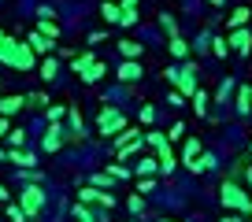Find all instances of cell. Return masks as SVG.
Instances as JSON below:
<instances>
[{
	"mask_svg": "<svg viewBox=\"0 0 252 222\" xmlns=\"http://www.w3.org/2000/svg\"><path fill=\"white\" fill-rule=\"evenodd\" d=\"M249 152H252V144H249Z\"/></svg>",
	"mask_w": 252,
	"mask_h": 222,
	"instance_id": "obj_49",
	"label": "cell"
},
{
	"mask_svg": "<svg viewBox=\"0 0 252 222\" xmlns=\"http://www.w3.org/2000/svg\"><path fill=\"white\" fill-rule=\"evenodd\" d=\"M219 200H222V207H226V211H249V193L241 189V185L234 182V178H226V182H222V189H219Z\"/></svg>",
	"mask_w": 252,
	"mask_h": 222,
	"instance_id": "obj_2",
	"label": "cell"
},
{
	"mask_svg": "<svg viewBox=\"0 0 252 222\" xmlns=\"http://www.w3.org/2000/svg\"><path fill=\"white\" fill-rule=\"evenodd\" d=\"M26 104H30V108H48V96L45 93H30V96H26Z\"/></svg>",
	"mask_w": 252,
	"mask_h": 222,
	"instance_id": "obj_31",
	"label": "cell"
},
{
	"mask_svg": "<svg viewBox=\"0 0 252 222\" xmlns=\"http://www.w3.org/2000/svg\"><path fill=\"white\" fill-rule=\"evenodd\" d=\"M182 134H186V126H182V122H174V126H171V134H167V137H171V141H178Z\"/></svg>",
	"mask_w": 252,
	"mask_h": 222,
	"instance_id": "obj_38",
	"label": "cell"
},
{
	"mask_svg": "<svg viewBox=\"0 0 252 222\" xmlns=\"http://www.w3.org/2000/svg\"><path fill=\"white\" fill-rule=\"evenodd\" d=\"M100 15L108 19L111 26H119V23H123V4H111V0H108V4H100Z\"/></svg>",
	"mask_w": 252,
	"mask_h": 222,
	"instance_id": "obj_15",
	"label": "cell"
},
{
	"mask_svg": "<svg viewBox=\"0 0 252 222\" xmlns=\"http://www.w3.org/2000/svg\"><path fill=\"white\" fill-rule=\"evenodd\" d=\"M119 52H123L126 59H141V45H137V41H119Z\"/></svg>",
	"mask_w": 252,
	"mask_h": 222,
	"instance_id": "obj_20",
	"label": "cell"
},
{
	"mask_svg": "<svg viewBox=\"0 0 252 222\" xmlns=\"http://www.w3.org/2000/svg\"><path fill=\"white\" fill-rule=\"evenodd\" d=\"M63 141H67V134H63V130L52 122V126H48V134H45V141H41V148H45V152H60Z\"/></svg>",
	"mask_w": 252,
	"mask_h": 222,
	"instance_id": "obj_7",
	"label": "cell"
},
{
	"mask_svg": "<svg viewBox=\"0 0 252 222\" xmlns=\"http://www.w3.org/2000/svg\"><path fill=\"white\" fill-rule=\"evenodd\" d=\"M159 30H163L167 37H178V23H174L171 11H163V15H159Z\"/></svg>",
	"mask_w": 252,
	"mask_h": 222,
	"instance_id": "obj_19",
	"label": "cell"
},
{
	"mask_svg": "<svg viewBox=\"0 0 252 222\" xmlns=\"http://www.w3.org/2000/svg\"><path fill=\"white\" fill-rule=\"evenodd\" d=\"M93 185H96V189H108V185H111V174H96Z\"/></svg>",
	"mask_w": 252,
	"mask_h": 222,
	"instance_id": "obj_37",
	"label": "cell"
},
{
	"mask_svg": "<svg viewBox=\"0 0 252 222\" xmlns=\"http://www.w3.org/2000/svg\"><path fill=\"white\" fill-rule=\"evenodd\" d=\"M152 189H156V182H152V174H145L141 178V193H152Z\"/></svg>",
	"mask_w": 252,
	"mask_h": 222,
	"instance_id": "obj_40",
	"label": "cell"
},
{
	"mask_svg": "<svg viewBox=\"0 0 252 222\" xmlns=\"http://www.w3.org/2000/svg\"><path fill=\"white\" fill-rule=\"evenodd\" d=\"M115 74H119V82H126V85H130V82H137V78H141V59H126Z\"/></svg>",
	"mask_w": 252,
	"mask_h": 222,
	"instance_id": "obj_8",
	"label": "cell"
},
{
	"mask_svg": "<svg viewBox=\"0 0 252 222\" xmlns=\"http://www.w3.org/2000/svg\"><path fill=\"white\" fill-rule=\"evenodd\" d=\"M137 119H141L145 126H152V119H156V111H152V108H141V111H137Z\"/></svg>",
	"mask_w": 252,
	"mask_h": 222,
	"instance_id": "obj_36",
	"label": "cell"
},
{
	"mask_svg": "<svg viewBox=\"0 0 252 222\" xmlns=\"http://www.w3.org/2000/svg\"><path fill=\"white\" fill-rule=\"evenodd\" d=\"M74 215H78V222H100V219H96V215L89 211L86 204H82V200H78V204H74Z\"/></svg>",
	"mask_w": 252,
	"mask_h": 222,
	"instance_id": "obj_25",
	"label": "cell"
},
{
	"mask_svg": "<svg viewBox=\"0 0 252 222\" xmlns=\"http://www.w3.org/2000/svg\"><path fill=\"white\" fill-rule=\"evenodd\" d=\"M56 74H60V67H56V59H52V56H45V59H41V82H52Z\"/></svg>",
	"mask_w": 252,
	"mask_h": 222,
	"instance_id": "obj_18",
	"label": "cell"
},
{
	"mask_svg": "<svg viewBox=\"0 0 252 222\" xmlns=\"http://www.w3.org/2000/svg\"><path fill=\"white\" fill-rule=\"evenodd\" d=\"M222 222H245V219H241V211H234V215L226 211V215H222Z\"/></svg>",
	"mask_w": 252,
	"mask_h": 222,
	"instance_id": "obj_41",
	"label": "cell"
},
{
	"mask_svg": "<svg viewBox=\"0 0 252 222\" xmlns=\"http://www.w3.org/2000/svg\"><path fill=\"white\" fill-rule=\"evenodd\" d=\"M96 204H100V207H115V196H111L108 189H100V196H96Z\"/></svg>",
	"mask_w": 252,
	"mask_h": 222,
	"instance_id": "obj_34",
	"label": "cell"
},
{
	"mask_svg": "<svg viewBox=\"0 0 252 222\" xmlns=\"http://www.w3.org/2000/svg\"><path fill=\"white\" fill-rule=\"evenodd\" d=\"M212 52H215V56H219V59H222V56H230V41H222V37H215V41H212Z\"/></svg>",
	"mask_w": 252,
	"mask_h": 222,
	"instance_id": "obj_30",
	"label": "cell"
},
{
	"mask_svg": "<svg viewBox=\"0 0 252 222\" xmlns=\"http://www.w3.org/2000/svg\"><path fill=\"white\" fill-rule=\"evenodd\" d=\"M26 41H30V48H33L37 56H52V37H45L41 30H33V33H30Z\"/></svg>",
	"mask_w": 252,
	"mask_h": 222,
	"instance_id": "obj_9",
	"label": "cell"
},
{
	"mask_svg": "<svg viewBox=\"0 0 252 222\" xmlns=\"http://www.w3.org/2000/svg\"><path fill=\"white\" fill-rule=\"evenodd\" d=\"M145 141H149L152 148H159V144H167V134H159V130H149V134H145Z\"/></svg>",
	"mask_w": 252,
	"mask_h": 222,
	"instance_id": "obj_29",
	"label": "cell"
},
{
	"mask_svg": "<svg viewBox=\"0 0 252 222\" xmlns=\"http://www.w3.org/2000/svg\"><path fill=\"white\" fill-rule=\"evenodd\" d=\"M208 100H212V96H208L204 89H197V93L189 96V104H193V111H197V115H208Z\"/></svg>",
	"mask_w": 252,
	"mask_h": 222,
	"instance_id": "obj_16",
	"label": "cell"
},
{
	"mask_svg": "<svg viewBox=\"0 0 252 222\" xmlns=\"http://www.w3.org/2000/svg\"><path fill=\"white\" fill-rule=\"evenodd\" d=\"M119 130H126V119L119 115L115 108H104V111H100V134H104V137H115Z\"/></svg>",
	"mask_w": 252,
	"mask_h": 222,
	"instance_id": "obj_4",
	"label": "cell"
},
{
	"mask_svg": "<svg viewBox=\"0 0 252 222\" xmlns=\"http://www.w3.org/2000/svg\"><path fill=\"white\" fill-rule=\"evenodd\" d=\"M171 56H174V59H186V56H189V45H186L182 37H171Z\"/></svg>",
	"mask_w": 252,
	"mask_h": 222,
	"instance_id": "obj_23",
	"label": "cell"
},
{
	"mask_svg": "<svg viewBox=\"0 0 252 222\" xmlns=\"http://www.w3.org/2000/svg\"><path fill=\"white\" fill-rule=\"evenodd\" d=\"M137 23H141L137 8H123V23H119V26H137Z\"/></svg>",
	"mask_w": 252,
	"mask_h": 222,
	"instance_id": "obj_26",
	"label": "cell"
},
{
	"mask_svg": "<svg viewBox=\"0 0 252 222\" xmlns=\"http://www.w3.org/2000/svg\"><path fill=\"white\" fill-rule=\"evenodd\" d=\"M249 19H252V11H249V8H234V11H230V19H226V23H230V30H237V26H245Z\"/></svg>",
	"mask_w": 252,
	"mask_h": 222,
	"instance_id": "obj_17",
	"label": "cell"
},
{
	"mask_svg": "<svg viewBox=\"0 0 252 222\" xmlns=\"http://www.w3.org/2000/svg\"><path fill=\"white\" fill-rule=\"evenodd\" d=\"M126 207H130L134 215H141V211H145V200H141V196H130V200H126Z\"/></svg>",
	"mask_w": 252,
	"mask_h": 222,
	"instance_id": "obj_33",
	"label": "cell"
},
{
	"mask_svg": "<svg viewBox=\"0 0 252 222\" xmlns=\"http://www.w3.org/2000/svg\"><path fill=\"white\" fill-rule=\"evenodd\" d=\"M119 4H123V8H137V0H119Z\"/></svg>",
	"mask_w": 252,
	"mask_h": 222,
	"instance_id": "obj_45",
	"label": "cell"
},
{
	"mask_svg": "<svg viewBox=\"0 0 252 222\" xmlns=\"http://www.w3.org/2000/svg\"><path fill=\"white\" fill-rule=\"evenodd\" d=\"M8 141H11V144H23V141H26V134H23V130H11Z\"/></svg>",
	"mask_w": 252,
	"mask_h": 222,
	"instance_id": "obj_39",
	"label": "cell"
},
{
	"mask_svg": "<svg viewBox=\"0 0 252 222\" xmlns=\"http://www.w3.org/2000/svg\"><path fill=\"white\" fill-rule=\"evenodd\" d=\"M37 30L45 33V37H52V41L60 37V23H56V19H41V23H37Z\"/></svg>",
	"mask_w": 252,
	"mask_h": 222,
	"instance_id": "obj_21",
	"label": "cell"
},
{
	"mask_svg": "<svg viewBox=\"0 0 252 222\" xmlns=\"http://www.w3.org/2000/svg\"><path fill=\"white\" fill-rule=\"evenodd\" d=\"M45 115H48V122H60L63 115H67V104H48Z\"/></svg>",
	"mask_w": 252,
	"mask_h": 222,
	"instance_id": "obj_24",
	"label": "cell"
},
{
	"mask_svg": "<svg viewBox=\"0 0 252 222\" xmlns=\"http://www.w3.org/2000/svg\"><path fill=\"white\" fill-rule=\"evenodd\" d=\"M19 207H23V211L30 215V219H37V215H41V207H45V189H41L37 182H30L23 193H19Z\"/></svg>",
	"mask_w": 252,
	"mask_h": 222,
	"instance_id": "obj_3",
	"label": "cell"
},
{
	"mask_svg": "<svg viewBox=\"0 0 252 222\" xmlns=\"http://www.w3.org/2000/svg\"><path fill=\"white\" fill-rule=\"evenodd\" d=\"M230 48H234L237 56H249L252 52V33L245 30V26H237V30L230 33Z\"/></svg>",
	"mask_w": 252,
	"mask_h": 222,
	"instance_id": "obj_5",
	"label": "cell"
},
{
	"mask_svg": "<svg viewBox=\"0 0 252 222\" xmlns=\"http://www.w3.org/2000/svg\"><path fill=\"white\" fill-rule=\"evenodd\" d=\"M134 170H137V178H145V174H156V170H159V159H156V156H141Z\"/></svg>",
	"mask_w": 252,
	"mask_h": 222,
	"instance_id": "obj_13",
	"label": "cell"
},
{
	"mask_svg": "<svg viewBox=\"0 0 252 222\" xmlns=\"http://www.w3.org/2000/svg\"><path fill=\"white\" fill-rule=\"evenodd\" d=\"M26 108V96H4L0 100V115H19Z\"/></svg>",
	"mask_w": 252,
	"mask_h": 222,
	"instance_id": "obj_10",
	"label": "cell"
},
{
	"mask_svg": "<svg viewBox=\"0 0 252 222\" xmlns=\"http://www.w3.org/2000/svg\"><path fill=\"white\" fill-rule=\"evenodd\" d=\"M8 219H11V222H30V215H26L19 204H8Z\"/></svg>",
	"mask_w": 252,
	"mask_h": 222,
	"instance_id": "obj_27",
	"label": "cell"
},
{
	"mask_svg": "<svg viewBox=\"0 0 252 222\" xmlns=\"http://www.w3.org/2000/svg\"><path fill=\"white\" fill-rule=\"evenodd\" d=\"M230 89H234V78H222V85H219V104L230 96Z\"/></svg>",
	"mask_w": 252,
	"mask_h": 222,
	"instance_id": "obj_35",
	"label": "cell"
},
{
	"mask_svg": "<svg viewBox=\"0 0 252 222\" xmlns=\"http://www.w3.org/2000/svg\"><path fill=\"white\" fill-rule=\"evenodd\" d=\"M245 182L252 185V166H249V163H245Z\"/></svg>",
	"mask_w": 252,
	"mask_h": 222,
	"instance_id": "obj_44",
	"label": "cell"
},
{
	"mask_svg": "<svg viewBox=\"0 0 252 222\" xmlns=\"http://www.w3.org/2000/svg\"><path fill=\"white\" fill-rule=\"evenodd\" d=\"M0 63L11 71H33L37 67V52L30 48V41H15L0 30Z\"/></svg>",
	"mask_w": 252,
	"mask_h": 222,
	"instance_id": "obj_1",
	"label": "cell"
},
{
	"mask_svg": "<svg viewBox=\"0 0 252 222\" xmlns=\"http://www.w3.org/2000/svg\"><path fill=\"white\" fill-rule=\"evenodd\" d=\"M8 200H11V193L4 189V185H0V204H8Z\"/></svg>",
	"mask_w": 252,
	"mask_h": 222,
	"instance_id": "obj_43",
	"label": "cell"
},
{
	"mask_svg": "<svg viewBox=\"0 0 252 222\" xmlns=\"http://www.w3.org/2000/svg\"><path fill=\"white\" fill-rule=\"evenodd\" d=\"M108 174H111V178H119V182H126V178H130V170H126V166H115V163H111V166H108Z\"/></svg>",
	"mask_w": 252,
	"mask_h": 222,
	"instance_id": "obj_32",
	"label": "cell"
},
{
	"mask_svg": "<svg viewBox=\"0 0 252 222\" xmlns=\"http://www.w3.org/2000/svg\"><path fill=\"white\" fill-rule=\"evenodd\" d=\"M200 152H204V148H200V137H189V141H186V152H182V156H186V166H189V170H193V163L200 159Z\"/></svg>",
	"mask_w": 252,
	"mask_h": 222,
	"instance_id": "obj_11",
	"label": "cell"
},
{
	"mask_svg": "<svg viewBox=\"0 0 252 222\" xmlns=\"http://www.w3.org/2000/svg\"><path fill=\"white\" fill-rule=\"evenodd\" d=\"M78 196H82V204H96V196H100V189H96V185H86V189H82Z\"/></svg>",
	"mask_w": 252,
	"mask_h": 222,
	"instance_id": "obj_28",
	"label": "cell"
},
{
	"mask_svg": "<svg viewBox=\"0 0 252 222\" xmlns=\"http://www.w3.org/2000/svg\"><path fill=\"white\" fill-rule=\"evenodd\" d=\"M245 215H249V219H252V204H249V211H245Z\"/></svg>",
	"mask_w": 252,
	"mask_h": 222,
	"instance_id": "obj_47",
	"label": "cell"
},
{
	"mask_svg": "<svg viewBox=\"0 0 252 222\" xmlns=\"http://www.w3.org/2000/svg\"><path fill=\"white\" fill-rule=\"evenodd\" d=\"M208 4H212V8H222V4H226V0H208Z\"/></svg>",
	"mask_w": 252,
	"mask_h": 222,
	"instance_id": "obj_46",
	"label": "cell"
},
{
	"mask_svg": "<svg viewBox=\"0 0 252 222\" xmlns=\"http://www.w3.org/2000/svg\"><path fill=\"white\" fill-rule=\"evenodd\" d=\"M156 152H159V156H156V159H159V170H174V166H178V159H174L171 144H159Z\"/></svg>",
	"mask_w": 252,
	"mask_h": 222,
	"instance_id": "obj_14",
	"label": "cell"
},
{
	"mask_svg": "<svg viewBox=\"0 0 252 222\" xmlns=\"http://www.w3.org/2000/svg\"><path fill=\"white\" fill-rule=\"evenodd\" d=\"M8 163H15V166H33V156H30V152H8Z\"/></svg>",
	"mask_w": 252,
	"mask_h": 222,
	"instance_id": "obj_22",
	"label": "cell"
},
{
	"mask_svg": "<svg viewBox=\"0 0 252 222\" xmlns=\"http://www.w3.org/2000/svg\"><path fill=\"white\" fill-rule=\"evenodd\" d=\"M237 115H252V85L237 89Z\"/></svg>",
	"mask_w": 252,
	"mask_h": 222,
	"instance_id": "obj_12",
	"label": "cell"
},
{
	"mask_svg": "<svg viewBox=\"0 0 252 222\" xmlns=\"http://www.w3.org/2000/svg\"><path fill=\"white\" fill-rule=\"evenodd\" d=\"M4 134H11V126H8V115L0 119V137H4Z\"/></svg>",
	"mask_w": 252,
	"mask_h": 222,
	"instance_id": "obj_42",
	"label": "cell"
},
{
	"mask_svg": "<svg viewBox=\"0 0 252 222\" xmlns=\"http://www.w3.org/2000/svg\"><path fill=\"white\" fill-rule=\"evenodd\" d=\"M74 74H78V78L86 82V85H93V82H100L104 74H108V67H104L100 59H93V63H86V67H82V71H74Z\"/></svg>",
	"mask_w": 252,
	"mask_h": 222,
	"instance_id": "obj_6",
	"label": "cell"
},
{
	"mask_svg": "<svg viewBox=\"0 0 252 222\" xmlns=\"http://www.w3.org/2000/svg\"><path fill=\"white\" fill-rule=\"evenodd\" d=\"M159 222H178V219H159Z\"/></svg>",
	"mask_w": 252,
	"mask_h": 222,
	"instance_id": "obj_48",
	"label": "cell"
}]
</instances>
